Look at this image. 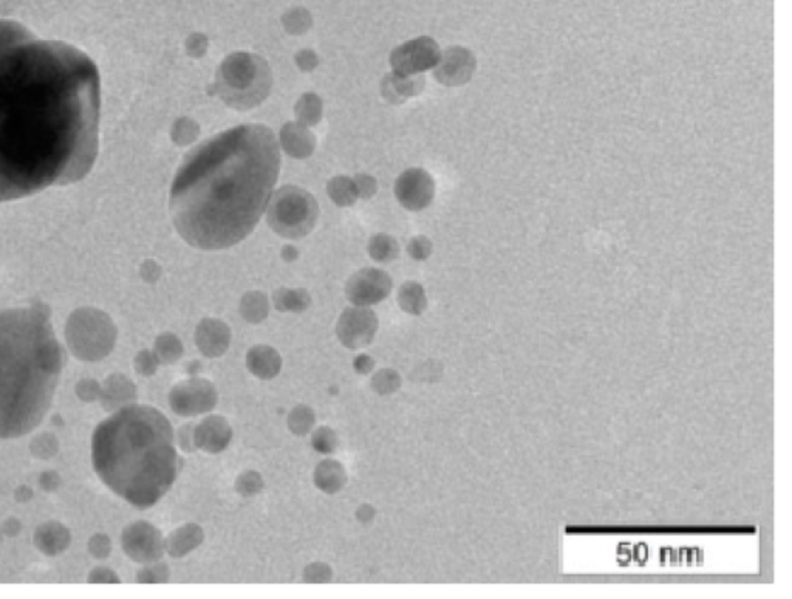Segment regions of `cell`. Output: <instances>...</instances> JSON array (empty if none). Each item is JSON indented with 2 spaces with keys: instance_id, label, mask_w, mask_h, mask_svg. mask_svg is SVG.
Masks as SVG:
<instances>
[{
  "instance_id": "15",
  "label": "cell",
  "mask_w": 792,
  "mask_h": 599,
  "mask_svg": "<svg viewBox=\"0 0 792 599\" xmlns=\"http://www.w3.org/2000/svg\"><path fill=\"white\" fill-rule=\"evenodd\" d=\"M126 545L129 553L132 554L135 561H157L163 554V538L157 528L149 523H137L129 530L126 536Z\"/></svg>"
},
{
  "instance_id": "14",
  "label": "cell",
  "mask_w": 792,
  "mask_h": 599,
  "mask_svg": "<svg viewBox=\"0 0 792 599\" xmlns=\"http://www.w3.org/2000/svg\"><path fill=\"white\" fill-rule=\"evenodd\" d=\"M232 428L221 415H210L195 426V445L200 451L221 454L232 441Z\"/></svg>"
},
{
  "instance_id": "37",
  "label": "cell",
  "mask_w": 792,
  "mask_h": 599,
  "mask_svg": "<svg viewBox=\"0 0 792 599\" xmlns=\"http://www.w3.org/2000/svg\"><path fill=\"white\" fill-rule=\"evenodd\" d=\"M168 579H170V569L164 563H157L139 574V581L143 583H166Z\"/></svg>"
},
{
  "instance_id": "6",
  "label": "cell",
  "mask_w": 792,
  "mask_h": 599,
  "mask_svg": "<svg viewBox=\"0 0 792 599\" xmlns=\"http://www.w3.org/2000/svg\"><path fill=\"white\" fill-rule=\"evenodd\" d=\"M319 215L316 199L299 186H282L274 191L266 206V222L285 239H302L312 232Z\"/></svg>"
},
{
  "instance_id": "7",
  "label": "cell",
  "mask_w": 792,
  "mask_h": 599,
  "mask_svg": "<svg viewBox=\"0 0 792 599\" xmlns=\"http://www.w3.org/2000/svg\"><path fill=\"white\" fill-rule=\"evenodd\" d=\"M170 403L175 414L181 417L210 414L219 405V392L210 379L192 377L172 387Z\"/></svg>"
},
{
  "instance_id": "32",
  "label": "cell",
  "mask_w": 792,
  "mask_h": 599,
  "mask_svg": "<svg viewBox=\"0 0 792 599\" xmlns=\"http://www.w3.org/2000/svg\"><path fill=\"white\" fill-rule=\"evenodd\" d=\"M333 569L325 563H308L302 573V581L305 584H328L333 581Z\"/></svg>"
},
{
  "instance_id": "42",
  "label": "cell",
  "mask_w": 792,
  "mask_h": 599,
  "mask_svg": "<svg viewBox=\"0 0 792 599\" xmlns=\"http://www.w3.org/2000/svg\"><path fill=\"white\" fill-rule=\"evenodd\" d=\"M355 516H356V519H358V522H374L375 516H376V510H375L372 505H368V503H364V505H361V507L356 510V512H355Z\"/></svg>"
},
{
  "instance_id": "22",
  "label": "cell",
  "mask_w": 792,
  "mask_h": 599,
  "mask_svg": "<svg viewBox=\"0 0 792 599\" xmlns=\"http://www.w3.org/2000/svg\"><path fill=\"white\" fill-rule=\"evenodd\" d=\"M398 305L407 315L421 316L427 308V297L423 285L415 281L404 282L398 292Z\"/></svg>"
},
{
  "instance_id": "8",
  "label": "cell",
  "mask_w": 792,
  "mask_h": 599,
  "mask_svg": "<svg viewBox=\"0 0 792 599\" xmlns=\"http://www.w3.org/2000/svg\"><path fill=\"white\" fill-rule=\"evenodd\" d=\"M379 319L370 307H347L336 324L339 343L348 350H361L374 343L378 333Z\"/></svg>"
},
{
  "instance_id": "11",
  "label": "cell",
  "mask_w": 792,
  "mask_h": 599,
  "mask_svg": "<svg viewBox=\"0 0 792 599\" xmlns=\"http://www.w3.org/2000/svg\"><path fill=\"white\" fill-rule=\"evenodd\" d=\"M395 195L399 205L406 210H425L435 197L434 179L429 172L419 168L404 170L395 183Z\"/></svg>"
},
{
  "instance_id": "20",
  "label": "cell",
  "mask_w": 792,
  "mask_h": 599,
  "mask_svg": "<svg viewBox=\"0 0 792 599\" xmlns=\"http://www.w3.org/2000/svg\"><path fill=\"white\" fill-rule=\"evenodd\" d=\"M313 481L317 490H321L325 494H338L347 485L348 476L345 466L334 459L319 461L313 472Z\"/></svg>"
},
{
  "instance_id": "39",
  "label": "cell",
  "mask_w": 792,
  "mask_h": 599,
  "mask_svg": "<svg viewBox=\"0 0 792 599\" xmlns=\"http://www.w3.org/2000/svg\"><path fill=\"white\" fill-rule=\"evenodd\" d=\"M294 62L302 72H313L319 66V57L312 50H302V52L297 53Z\"/></svg>"
},
{
  "instance_id": "40",
  "label": "cell",
  "mask_w": 792,
  "mask_h": 599,
  "mask_svg": "<svg viewBox=\"0 0 792 599\" xmlns=\"http://www.w3.org/2000/svg\"><path fill=\"white\" fill-rule=\"evenodd\" d=\"M353 369L359 375L372 374L375 369V359L367 354H361L353 361Z\"/></svg>"
},
{
  "instance_id": "43",
  "label": "cell",
  "mask_w": 792,
  "mask_h": 599,
  "mask_svg": "<svg viewBox=\"0 0 792 599\" xmlns=\"http://www.w3.org/2000/svg\"><path fill=\"white\" fill-rule=\"evenodd\" d=\"M281 256L285 262H294L299 257V252L296 246L285 245L282 248Z\"/></svg>"
},
{
  "instance_id": "28",
  "label": "cell",
  "mask_w": 792,
  "mask_h": 599,
  "mask_svg": "<svg viewBox=\"0 0 792 599\" xmlns=\"http://www.w3.org/2000/svg\"><path fill=\"white\" fill-rule=\"evenodd\" d=\"M183 354V343L174 333H163L155 343V356L161 364L179 363Z\"/></svg>"
},
{
  "instance_id": "13",
  "label": "cell",
  "mask_w": 792,
  "mask_h": 599,
  "mask_svg": "<svg viewBox=\"0 0 792 599\" xmlns=\"http://www.w3.org/2000/svg\"><path fill=\"white\" fill-rule=\"evenodd\" d=\"M195 346L206 358H221L228 352L232 332L230 325L217 318H205L195 328Z\"/></svg>"
},
{
  "instance_id": "18",
  "label": "cell",
  "mask_w": 792,
  "mask_h": 599,
  "mask_svg": "<svg viewBox=\"0 0 792 599\" xmlns=\"http://www.w3.org/2000/svg\"><path fill=\"white\" fill-rule=\"evenodd\" d=\"M426 81L423 75L401 77L396 73H389L381 82V93L390 104H403L406 99L417 97L425 90Z\"/></svg>"
},
{
  "instance_id": "1",
  "label": "cell",
  "mask_w": 792,
  "mask_h": 599,
  "mask_svg": "<svg viewBox=\"0 0 792 599\" xmlns=\"http://www.w3.org/2000/svg\"><path fill=\"white\" fill-rule=\"evenodd\" d=\"M98 123L92 59L0 21V201L82 179L97 157Z\"/></svg>"
},
{
  "instance_id": "10",
  "label": "cell",
  "mask_w": 792,
  "mask_h": 599,
  "mask_svg": "<svg viewBox=\"0 0 792 599\" xmlns=\"http://www.w3.org/2000/svg\"><path fill=\"white\" fill-rule=\"evenodd\" d=\"M394 287L392 277L379 268H363L345 284V296L353 305L372 307L389 297Z\"/></svg>"
},
{
  "instance_id": "3",
  "label": "cell",
  "mask_w": 792,
  "mask_h": 599,
  "mask_svg": "<svg viewBox=\"0 0 792 599\" xmlns=\"http://www.w3.org/2000/svg\"><path fill=\"white\" fill-rule=\"evenodd\" d=\"M92 460L115 494L141 510L154 507L179 476L174 428L152 406H128L98 426Z\"/></svg>"
},
{
  "instance_id": "34",
  "label": "cell",
  "mask_w": 792,
  "mask_h": 599,
  "mask_svg": "<svg viewBox=\"0 0 792 599\" xmlns=\"http://www.w3.org/2000/svg\"><path fill=\"white\" fill-rule=\"evenodd\" d=\"M407 253L415 261H426L432 254V242L426 236H415L407 243Z\"/></svg>"
},
{
  "instance_id": "16",
  "label": "cell",
  "mask_w": 792,
  "mask_h": 599,
  "mask_svg": "<svg viewBox=\"0 0 792 599\" xmlns=\"http://www.w3.org/2000/svg\"><path fill=\"white\" fill-rule=\"evenodd\" d=\"M279 144L285 154L293 159H308L316 148V137L301 123H286L279 133Z\"/></svg>"
},
{
  "instance_id": "17",
  "label": "cell",
  "mask_w": 792,
  "mask_h": 599,
  "mask_svg": "<svg viewBox=\"0 0 792 599\" xmlns=\"http://www.w3.org/2000/svg\"><path fill=\"white\" fill-rule=\"evenodd\" d=\"M245 363L250 374L263 381L276 378L283 366L281 354L273 346L266 344L252 346L246 354Z\"/></svg>"
},
{
  "instance_id": "36",
  "label": "cell",
  "mask_w": 792,
  "mask_h": 599,
  "mask_svg": "<svg viewBox=\"0 0 792 599\" xmlns=\"http://www.w3.org/2000/svg\"><path fill=\"white\" fill-rule=\"evenodd\" d=\"M177 440H179L180 449L186 452V454L197 451V445H195V426L190 425V423L181 426L179 429Z\"/></svg>"
},
{
  "instance_id": "31",
  "label": "cell",
  "mask_w": 792,
  "mask_h": 599,
  "mask_svg": "<svg viewBox=\"0 0 792 599\" xmlns=\"http://www.w3.org/2000/svg\"><path fill=\"white\" fill-rule=\"evenodd\" d=\"M234 488L239 496L250 499V497L257 496L263 490V479L254 470H248V471L242 472L237 476Z\"/></svg>"
},
{
  "instance_id": "27",
  "label": "cell",
  "mask_w": 792,
  "mask_h": 599,
  "mask_svg": "<svg viewBox=\"0 0 792 599\" xmlns=\"http://www.w3.org/2000/svg\"><path fill=\"white\" fill-rule=\"evenodd\" d=\"M286 426L296 437H305L316 426V414L313 408L307 405H297L286 417Z\"/></svg>"
},
{
  "instance_id": "29",
  "label": "cell",
  "mask_w": 792,
  "mask_h": 599,
  "mask_svg": "<svg viewBox=\"0 0 792 599\" xmlns=\"http://www.w3.org/2000/svg\"><path fill=\"white\" fill-rule=\"evenodd\" d=\"M401 385H403L401 375L396 370L390 369V367H384V369L375 372L372 381H370V386H372L374 392L381 395V397L394 395L395 392H398L401 389Z\"/></svg>"
},
{
  "instance_id": "30",
  "label": "cell",
  "mask_w": 792,
  "mask_h": 599,
  "mask_svg": "<svg viewBox=\"0 0 792 599\" xmlns=\"http://www.w3.org/2000/svg\"><path fill=\"white\" fill-rule=\"evenodd\" d=\"M312 446L314 451L323 454V456H330L333 452L338 449V436L336 432L328 428V426H319L313 430Z\"/></svg>"
},
{
  "instance_id": "19",
  "label": "cell",
  "mask_w": 792,
  "mask_h": 599,
  "mask_svg": "<svg viewBox=\"0 0 792 599\" xmlns=\"http://www.w3.org/2000/svg\"><path fill=\"white\" fill-rule=\"evenodd\" d=\"M203 541H205L203 528L200 527L199 523L190 522L170 532V538L164 542V547L172 558H183L197 550Z\"/></svg>"
},
{
  "instance_id": "2",
  "label": "cell",
  "mask_w": 792,
  "mask_h": 599,
  "mask_svg": "<svg viewBox=\"0 0 792 599\" xmlns=\"http://www.w3.org/2000/svg\"><path fill=\"white\" fill-rule=\"evenodd\" d=\"M279 170V141L263 124L228 129L199 144L170 190L180 236L206 252L237 245L261 221Z\"/></svg>"
},
{
  "instance_id": "21",
  "label": "cell",
  "mask_w": 792,
  "mask_h": 599,
  "mask_svg": "<svg viewBox=\"0 0 792 599\" xmlns=\"http://www.w3.org/2000/svg\"><path fill=\"white\" fill-rule=\"evenodd\" d=\"M274 307L282 313H302L312 305V296L305 288H279L273 294Z\"/></svg>"
},
{
  "instance_id": "23",
  "label": "cell",
  "mask_w": 792,
  "mask_h": 599,
  "mask_svg": "<svg viewBox=\"0 0 792 599\" xmlns=\"http://www.w3.org/2000/svg\"><path fill=\"white\" fill-rule=\"evenodd\" d=\"M239 312L246 323L254 325L263 323L270 315V303L265 293L256 292V290L245 293L239 304Z\"/></svg>"
},
{
  "instance_id": "25",
  "label": "cell",
  "mask_w": 792,
  "mask_h": 599,
  "mask_svg": "<svg viewBox=\"0 0 792 599\" xmlns=\"http://www.w3.org/2000/svg\"><path fill=\"white\" fill-rule=\"evenodd\" d=\"M368 256L372 257L378 263H390L394 262L399 254V245L396 239L389 234H375L367 245Z\"/></svg>"
},
{
  "instance_id": "12",
  "label": "cell",
  "mask_w": 792,
  "mask_h": 599,
  "mask_svg": "<svg viewBox=\"0 0 792 599\" xmlns=\"http://www.w3.org/2000/svg\"><path fill=\"white\" fill-rule=\"evenodd\" d=\"M477 70L474 53L463 46H450L441 53V59L434 68V77L446 88H460L472 79Z\"/></svg>"
},
{
  "instance_id": "24",
  "label": "cell",
  "mask_w": 792,
  "mask_h": 599,
  "mask_svg": "<svg viewBox=\"0 0 792 599\" xmlns=\"http://www.w3.org/2000/svg\"><path fill=\"white\" fill-rule=\"evenodd\" d=\"M323 99L317 97L316 93H305V95H302L296 106H294V115H296L297 123L303 124L307 128L316 126L321 121V119H323Z\"/></svg>"
},
{
  "instance_id": "38",
  "label": "cell",
  "mask_w": 792,
  "mask_h": 599,
  "mask_svg": "<svg viewBox=\"0 0 792 599\" xmlns=\"http://www.w3.org/2000/svg\"><path fill=\"white\" fill-rule=\"evenodd\" d=\"M159 364V358L155 356V354H150V352H143L137 358V369H139L141 375H154L157 372Z\"/></svg>"
},
{
  "instance_id": "5",
  "label": "cell",
  "mask_w": 792,
  "mask_h": 599,
  "mask_svg": "<svg viewBox=\"0 0 792 599\" xmlns=\"http://www.w3.org/2000/svg\"><path fill=\"white\" fill-rule=\"evenodd\" d=\"M273 88L272 68L252 53H232L215 72L214 92L228 108L250 110L263 103Z\"/></svg>"
},
{
  "instance_id": "9",
  "label": "cell",
  "mask_w": 792,
  "mask_h": 599,
  "mask_svg": "<svg viewBox=\"0 0 792 599\" xmlns=\"http://www.w3.org/2000/svg\"><path fill=\"white\" fill-rule=\"evenodd\" d=\"M440 59L438 44L430 37H418L395 48L390 55V66L396 75L412 77L421 75L426 70H434Z\"/></svg>"
},
{
  "instance_id": "33",
  "label": "cell",
  "mask_w": 792,
  "mask_h": 599,
  "mask_svg": "<svg viewBox=\"0 0 792 599\" xmlns=\"http://www.w3.org/2000/svg\"><path fill=\"white\" fill-rule=\"evenodd\" d=\"M200 126L195 123L194 119H181L175 123L174 130H172V139L175 143L180 146L194 143L195 139H199Z\"/></svg>"
},
{
  "instance_id": "41",
  "label": "cell",
  "mask_w": 792,
  "mask_h": 599,
  "mask_svg": "<svg viewBox=\"0 0 792 599\" xmlns=\"http://www.w3.org/2000/svg\"><path fill=\"white\" fill-rule=\"evenodd\" d=\"M206 50H208L206 37L200 36L199 35V36L192 37L188 42V52H190V57H201L205 55Z\"/></svg>"
},
{
  "instance_id": "35",
  "label": "cell",
  "mask_w": 792,
  "mask_h": 599,
  "mask_svg": "<svg viewBox=\"0 0 792 599\" xmlns=\"http://www.w3.org/2000/svg\"><path fill=\"white\" fill-rule=\"evenodd\" d=\"M353 181H355V186H356L358 199H370V197H374L376 194L378 185H376V180L372 175L358 174L353 179Z\"/></svg>"
},
{
  "instance_id": "4",
  "label": "cell",
  "mask_w": 792,
  "mask_h": 599,
  "mask_svg": "<svg viewBox=\"0 0 792 599\" xmlns=\"http://www.w3.org/2000/svg\"><path fill=\"white\" fill-rule=\"evenodd\" d=\"M62 361L46 315L37 308L0 310V439L26 436L44 420Z\"/></svg>"
},
{
  "instance_id": "26",
  "label": "cell",
  "mask_w": 792,
  "mask_h": 599,
  "mask_svg": "<svg viewBox=\"0 0 792 599\" xmlns=\"http://www.w3.org/2000/svg\"><path fill=\"white\" fill-rule=\"evenodd\" d=\"M327 194L333 200V203L341 208L352 206L358 200V192L353 179H348L345 175L341 177H333L327 183Z\"/></svg>"
}]
</instances>
